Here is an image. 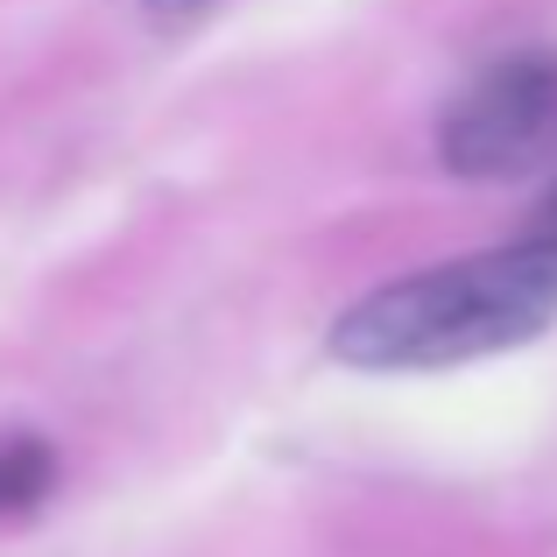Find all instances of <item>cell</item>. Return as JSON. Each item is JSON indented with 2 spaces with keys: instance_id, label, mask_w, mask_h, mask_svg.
Returning a JSON list of instances; mask_svg holds the SVG:
<instances>
[{
  "instance_id": "277c9868",
  "label": "cell",
  "mask_w": 557,
  "mask_h": 557,
  "mask_svg": "<svg viewBox=\"0 0 557 557\" xmlns=\"http://www.w3.org/2000/svg\"><path fill=\"white\" fill-rule=\"evenodd\" d=\"M149 8H163V14H198V8H212V0H149Z\"/></svg>"
},
{
  "instance_id": "3957f363",
  "label": "cell",
  "mask_w": 557,
  "mask_h": 557,
  "mask_svg": "<svg viewBox=\"0 0 557 557\" xmlns=\"http://www.w3.org/2000/svg\"><path fill=\"white\" fill-rule=\"evenodd\" d=\"M57 487V445H42V437H0V522L28 516V508H42Z\"/></svg>"
},
{
  "instance_id": "6da1fadb",
  "label": "cell",
  "mask_w": 557,
  "mask_h": 557,
  "mask_svg": "<svg viewBox=\"0 0 557 557\" xmlns=\"http://www.w3.org/2000/svg\"><path fill=\"white\" fill-rule=\"evenodd\" d=\"M557 325V233H530L522 247L466 255L445 269L360 297L332 325V360L346 368H459Z\"/></svg>"
},
{
  "instance_id": "7a4b0ae2",
  "label": "cell",
  "mask_w": 557,
  "mask_h": 557,
  "mask_svg": "<svg viewBox=\"0 0 557 557\" xmlns=\"http://www.w3.org/2000/svg\"><path fill=\"white\" fill-rule=\"evenodd\" d=\"M557 149V50H508L437 121V163L451 177H522Z\"/></svg>"
},
{
  "instance_id": "5b68a950",
  "label": "cell",
  "mask_w": 557,
  "mask_h": 557,
  "mask_svg": "<svg viewBox=\"0 0 557 557\" xmlns=\"http://www.w3.org/2000/svg\"><path fill=\"white\" fill-rule=\"evenodd\" d=\"M536 233H557V190H550V205H544V226Z\"/></svg>"
}]
</instances>
